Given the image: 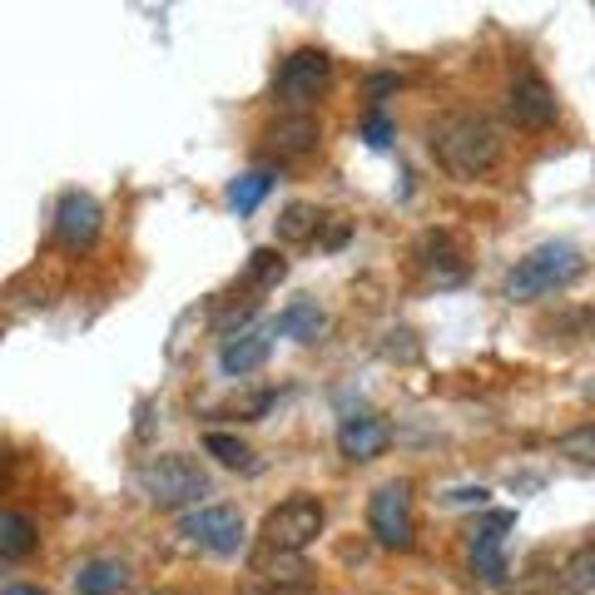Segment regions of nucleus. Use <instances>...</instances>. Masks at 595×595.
<instances>
[{"label":"nucleus","instance_id":"nucleus-22","mask_svg":"<svg viewBox=\"0 0 595 595\" xmlns=\"http://www.w3.org/2000/svg\"><path fill=\"white\" fill-rule=\"evenodd\" d=\"M288 273V259L278 249H253L249 253V283L253 288H273V283Z\"/></svg>","mask_w":595,"mask_h":595},{"label":"nucleus","instance_id":"nucleus-26","mask_svg":"<svg viewBox=\"0 0 595 595\" xmlns=\"http://www.w3.org/2000/svg\"><path fill=\"white\" fill-rule=\"evenodd\" d=\"M591 442H595V432H591V427H581V432L561 437V452H571L575 462H591Z\"/></svg>","mask_w":595,"mask_h":595},{"label":"nucleus","instance_id":"nucleus-18","mask_svg":"<svg viewBox=\"0 0 595 595\" xmlns=\"http://www.w3.org/2000/svg\"><path fill=\"white\" fill-rule=\"evenodd\" d=\"M561 595H591L595 591V546L581 542L561 566V581H556Z\"/></svg>","mask_w":595,"mask_h":595},{"label":"nucleus","instance_id":"nucleus-19","mask_svg":"<svg viewBox=\"0 0 595 595\" xmlns=\"http://www.w3.org/2000/svg\"><path fill=\"white\" fill-rule=\"evenodd\" d=\"M318 228H323V214L313 204H288L278 214V243H308L318 238Z\"/></svg>","mask_w":595,"mask_h":595},{"label":"nucleus","instance_id":"nucleus-4","mask_svg":"<svg viewBox=\"0 0 595 595\" xmlns=\"http://www.w3.org/2000/svg\"><path fill=\"white\" fill-rule=\"evenodd\" d=\"M328 511L318 497H308V491H298V497H288L283 507H273L269 516H263V551L269 556H298L308 551V546L318 542V531H323Z\"/></svg>","mask_w":595,"mask_h":595},{"label":"nucleus","instance_id":"nucleus-15","mask_svg":"<svg viewBox=\"0 0 595 595\" xmlns=\"http://www.w3.org/2000/svg\"><path fill=\"white\" fill-rule=\"evenodd\" d=\"M323 328H328V318H323V308H318L313 298H293V304L278 313L273 333L293 337V343H318V337H323Z\"/></svg>","mask_w":595,"mask_h":595},{"label":"nucleus","instance_id":"nucleus-21","mask_svg":"<svg viewBox=\"0 0 595 595\" xmlns=\"http://www.w3.org/2000/svg\"><path fill=\"white\" fill-rule=\"evenodd\" d=\"M204 452L214 456L218 466H234V472H249V466H253L249 442H238V437H228V432H209L204 437Z\"/></svg>","mask_w":595,"mask_h":595},{"label":"nucleus","instance_id":"nucleus-20","mask_svg":"<svg viewBox=\"0 0 595 595\" xmlns=\"http://www.w3.org/2000/svg\"><path fill=\"white\" fill-rule=\"evenodd\" d=\"M269 189H273V174L269 169H253V174H243V179H234V185H228V204H234V214H253V209L269 199Z\"/></svg>","mask_w":595,"mask_h":595},{"label":"nucleus","instance_id":"nucleus-2","mask_svg":"<svg viewBox=\"0 0 595 595\" xmlns=\"http://www.w3.org/2000/svg\"><path fill=\"white\" fill-rule=\"evenodd\" d=\"M134 487L144 491L150 507L185 511V507H204L209 472L185 452H159V456H144V462L134 466Z\"/></svg>","mask_w":595,"mask_h":595},{"label":"nucleus","instance_id":"nucleus-8","mask_svg":"<svg viewBox=\"0 0 595 595\" xmlns=\"http://www.w3.org/2000/svg\"><path fill=\"white\" fill-rule=\"evenodd\" d=\"M507 109L526 130H551L556 119H561V99H556V90L546 85V75H536V70H516V75H511Z\"/></svg>","mask_w":595,"mask_h":595},{"label":"nucleus","instance_id":"nucleus-28","mask_svg":"<svg viewBox=\"0 0 595 595\" xmlns=\"http://www.w3.org/2000/svg\"><path fill=\"white\" fill-rule=\"evenodd\" d=\"M397 85H402L397 75H372V80H368V95H372V99H382V95H392Z\"/></svg>","mask_w":595,"mask_h":595},{"label":"nucleus","instance_id":"nucleus-7","mask_svg":"<svg viewBox=\"0 0 595 595\" xmlns=\"http://www.w3.org/2000/svg\"><path fill=\"white\" fill-rule=\"evenodd\" d=\"M179 536L209 556H234L243 546V516L234 507H189L179 516Z\"/></svg>","mask_w":595,"mask_h":595},{"label":"nucleus","instance_id":"nucleus-5","mask_svg":"<svg viewBox=\"0 0 595 595\" xmlns=\"http://www.w3.org/2000/svg\"><path fill=\"white\" fill-rule=\"evenodd\" d=\"M328 85H333V55L318 50V45L293 50L278 66V75H273V95H278L293 115H308V105H313Z\"/></svg>","mask_w":595,"mask_h":595},{"label":"nucleus","instance_id":"nucleus-12","mask_svg":"<svg viewBox=\"0 0 595 595\" xmlns=\"http://www.w3.org/2000/svg\"><path fill=\"white\" fill-rule=\"evenodd\" d=\"M392 447V427L382 423V417H347L343 427H337V452L347 456V462H378L382 452Z\"/></svg>","mask_w":595,"mask_h":595},{"label":"nucleus","instance_id":"nucleus-30","mask_svg":"<svg viewBox=\"0 0 595 595\" xmlns=\"http://www.w3.org/2000/svg\"><path fill=\"white\" fill-rule=\"evenodd\" d=\"M154 595H185V591H154Z\"/></svg>","mask_w":595,"mask_h":595},{"label":"nucleus","instance_id":"nucleus-3","mask_svg":"<svg viewBox=\"0 0 595 595\" xmlns=\"http://www.w3.org/2000/svg\"><path fill=\"white\" fill-rule=\"evenodd\" d=\"M581 273H585V253L575 249V243H566V238H551V243H536V249L507 273V298L511 304H536L546 293L571 288Z\"/></svg>","mask_w":595,"mask_h":595},{"label":"nucleus","instance_id":"nucleus-29","mask_svg":"<svg viewBox=\"0 0 595 595\" xmlns=\"http://www.w3.org/2000/svg\"><path fill=\"white\" fill-rule=\"evenodd\" d=\"M5 595H40V591H35V585H11Z\"/></svg>","mask_w":595,"mask_h":595},{"label":"nucleus","instance_id":"nucleus-24","mask_svg":"<svg viewBox=\"0 0 595 595\" xmlns=\"http://www.w3.org/2000/svg\"><path fill=\"white\" fill-rule=\"evenodd\" d=\"M249 595H323L313 581H304V575H293V581H259L249 585Z\"/></svg>","mask_w":595,"mask_h":595},{"label":"nucleus","instance_id":"nucleus-1","mask_svg":"<svg viewBox=\"0 0 595 595\" xmlns=\"http://www.w3.org/2000/svg\"><path fill=\"white\" fill-rule=\"evenodd\" d=\"M427 150L452 179H487L501 159V130L481 109H447L427 124Z\"/></svg>","mask_w":595,"mask_h":595},{"label":"nucleus","instance_id":"nucleus-6","mask_svg":"<svg viewBox=\"0 0 595 595\" xmlns=\"http://www.w3.org/2000/svg\"><path fill=\"white\" fill-rule=\"evenodd\" d=\"M368 526H372V536H378V546H388V551H407L412 536H417V521H412V487H407V481H388V487L372 491Z\"/></svg>","mask_w":595,"mask_h":595},{"label":"nucleus","instance_id":"nucleus-14","mask_svg":"<svg viewBox=\"0 0 595 595\" xmlns=\"http://www.w3.org/2000/svg\"><path fill=\"white\" fill-rule=\"evenodd\" d=\"M318 140H323V130H318L313 115H283L269 130V144L283 154V159H304V154H313Z\"/></svg>","mask_w":595,"mask_h":595},{"label":"nucleus","instance_id":"nucleus-23","mask_svg":"<svg viewBox=\"0 0 595 595\" xmlns=\"http://www.w3.org/2000/svg\"><path fill=\"white\" fill-rule=\"evenodd\" d=\"M253 313H259V298H243V304H238V298H228V304L214 313V328L234 337V333H243V323H249Z\"/></svg>","mask_w":595,"mask_h":595},{"label":"nucleus","instance_id":"nucleus-10","mask_svg":"<svg viewBox=\"0 0 595 595\" xmlns=\"http://www.w3.org/2000/svg\"><path fill=\"white\" fill-rule=\"evenodd\" d=\"M412 259H417L423 278L437 283V288H456V283L466 278V249L447 228H427V234L412 243Z\"/></svg>","mask_w":595,"mask_h":595},{"label":"nucleus","instance_id":"nucleus-16","mask_svg":"<svg viewBox=\"0 0 595 595\" xmlns=\"http://www.w3.org/2000/svg\"><path fill=\"white\" fill-rule=\"evenodd\" d=\"M130 585V566L115 561V556H99V561H85L75 571V591L80 595H119Z\"/></svg>","mask_w":595,"mask_h":595},{"label":"nucleus","instance_id":"nucleus-27","mask_svg":"<svg viewBox=\"0 0 595 595\" xmlns=\"http://www.w3.org/2000/svg\"><path fill=\"white\" fill-rule=\"evenodd\" d=\"M447 501H452V507H481V501H487V491H481V487H462V491H452Z\"/></svg>","mask_w":595,"mask_h":595},{"label":"nucleus","instance_id":"nucleus-13","mask_svg":"<svg viewBox=\"0 0 595 595\" xmlns=\"http://www.w3.org/2000/svg\"><path fill=\"white\" fill-rule=\"evenodd\" d=\"M269 353H273V333L243 328V333L224 337V347H218V368H224V378H249V372H259L263 362H269Z\"/></svg>","mask_w":595,"mask_h":595},{"label":"nucleus","instance_id":"nucleus-17","mask_svg":"<svg viewBox=\"0 0 595 595\" xmlns=\"http://www.w3.org/2000/svg\"><path fill=\"white\" fill-rule=\"evenodd\" d=\"M35 542H40L35 521L25 516V511L0 507V561H25V556L35 551Z\"/></svg>","mask_w":595,"mask_h":595},{"label":"nucleus","instance_id":"nucleus-25","mask_svg":"<svg viewBox=\"0 0 595 595\" xmlns=\"http://www.w3.org/2000/svg\"><path fill=\"white\" fill-rule=\"evenodd\" d=\"M392 134H397V130H392V119L382 115V109H372V115L362 119V140H368L372 150H388V144H392Z\"/></svg>","mask_w":595,"mask_h":595},{"label":"nucleus","instance_id":"nucleus-9","mask_svg":"<svg viewBox=\"0 0 595 595\" xmlns=\"http://www.w3.org/2000/svg\"><path fill=\"white\" fill-rule=\"evenodd\" d=\"M511 526H516V516H511V511H491V516H481L472 531H466L472 571L481 575L487 585H507V556H501V542H507Z\"/></svg>","mask_w":595,"mask_h":595},{"label":"nucleus","instance_id":"nucleus-11","mask_svg":"<svg viewBox=\"0 0 595 595\" xmlns=\"http://www.w3.org/2000/svg\"><path fill=\"white\" fill-rule=\"evenodd\" d=\"M99 224H105V209L90 194H80V189H70V194L55 204V238H60L66 249H90L99 238Z\"/></svg>","mask_w":595,"mask_h":595}]
</instances>
